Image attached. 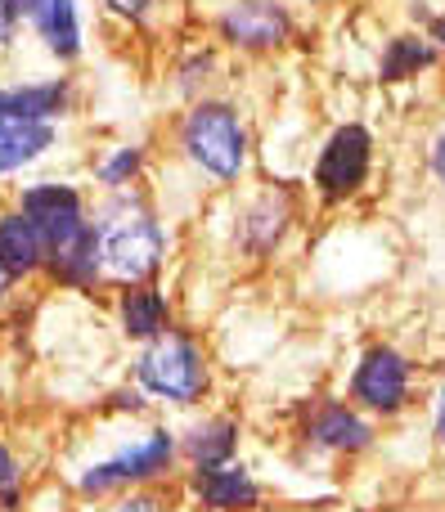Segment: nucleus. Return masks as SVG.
I'll return each instance as SVG.
<instances>
[{"label": "nucleus", "instance_id": "obj_1", "mask_svg": "<svg viewBox=\"0 0 445 512\" xmlns=\"http://www.w3.org/2000/svg\"><path fill=\"white\" fill-rule=\"evenodd\" d=\"M180 153L212 185H239L243 171H248V153H252L248 126H243L239 108L225 104V99H198L180 117Z\"/></svg>", "mask_w": 445, "mask_h": 512}, {"label": "nucleus", "instance_id": "obj_2", "mask_svg": "<svg viewBox=\"0 0 445 512\" xmlns=\"http://www.w3.org/2000/svg\"><path fill=\"white\" fill-rule=\"evenodd\" d=\"M135 382H140L144 396L189 409L207 396L212 369H207V355L194 337L180 333V328H167L162 337L144 342V351L135 355Z\"/></svg>", "mask_w": 445, "mask_h": 512}, {"label": "nucleus", "instance_id": "obj_3", "mask_svg": "<svg viewBox=\"0 0 445 512\" xmlns=\"http://www.w3.org/2000/svg\"><path fill=\"white\" fill-rule=\"evenodd\" d=\"M99 248H104V270L122 283H149L158 265L167 261V234L158 216L135 203H122L113 221L99 225Z\"/></svg>", "mask_w": 445, "mask_h": 512}, {"label": "nucleus", "instance_id": "obj_4", "mask_svg": "<svg viewBox=\"0 0 445 512\" xmlns=\"http://www.w3.org/2000/svg\"><path fill=\"white\" fill-rule=\"evenodd\" d=\"M374 176V131L365 122H342L320 144L311 167V189L320 203H347Z\"/></svg>", "mask_w": 445, "mask_h": 512}, {"label": "nucleus", "instance_id": "obj_5", "mask_svg": "<svg viewBox=\"0 0 445 512\" xmlns=\"http://www.w3.org/2000/svg\"><path fill=\"white\" fill-rule=\"evenodd\" d=\"M347 400L365 414H401L414 400V360L392 342H374L365 355L356 360L347 382Z\"/></svg>", "mask_w": 445, "mask_h": 512}, {"label": "nucleus", "instance_id": "obj_6", "mask_svg": "<svg viewBox=\"0 0 445 512\" xmlns=\"http://www.w3.org/2000/svg\"><path fill=\"white\" fill-rule=\"evenodd\" d=\"M176 454H180L176 432H167V427H153V432H144L140 441L122 445L113 459L86 468V477H81V490H86V495H108V490H122V486H140V481L162 477V472L176 463Z\"/></svg>", "mask_w": 445, "mask_h": 512}, {"label": "nucleus", "instance_id": "obj_7", "mask_svg": "<svg viewBox=\"0 0 445 512\" xmlns=\"http://www.w3.org/2000/svg\"><path fill=\"white\" fill-rule=\"evenodd\" d=\"M216 32L230 50L270 54L293 41V9L288 0H230L216 18Z\"/></svg>", "mask_w": 445, "mask_h": 512}, {"label": "nucleus", "instance_id": "obj_8", "mask_svg": "<svg viewBox=\"0 0 445 512\" xmlns=\"http://www.w3.org/2000/svg\"><path fill=\"white\" fill-rule=\"evenodd\" d=\"M18 212L41 230L45 239V252H63L68 243H77L81 234L90 230L95 221H86V203L72 185H59V180H41V185H27L23 189V203Z\"/></svg>", "mask_w": 445, "mask_h": 512}, {"label": "nucleus", "instance_id": "obj_9", "mask_svg": "<svg viewBox=\"0 0 445 512\" xmlns=\"http://www.w3.org/2000/svg\"><path fill=\"white\" fill-rule=\"evenodd\" d=\"M306 445L329 454H360L374 445V423L365 418V409H356L351 400H324V405L311 409L302 427Z\"/></svg>", "mask_w": 445, "mask_h": 512}, {"label": "nucleus", "instance_id": "obj_10", "mask_svg": "<svg viewBox=\"0 0 445 512\" xmlns=\"http://www.w3.org/2000/svg\"><path fill=\"white\" fill-rule=\"evenodd\" d=\"M288 225H293V194L288 189H261L248 207L239 212V225H234V239L248 256H270L284 243Z\"/></svg>", "mask_w": 445, "mask_h": 512}, {"label": "nucleus", "instance_id": "obj_11", "mask_svg": "<svg viewBox=\"0 0 445 512\" xmlns=\"http://www.w3.org/2000/svg\"><path fill=\"white\" fill-rule=\"evenodd\" d=\"M194 499L212 512H252L261 504V486L243 463H221L194 472Z\"/></svg>", "mask_w": 445, "mask_h": 512}, {"label": "nucleus", "instance_id": "obj_12", "mask_svg": "<svg viewBox=\"0 0 445 512\" xmlns=\"http://www.w3.org/2000/svg\"><path fill=\"white\" fill-rule=\"evenodd\" d=\"M36 41L59 63H72L81 54V9L77 0H27L23 5Z\"/></svg>", "mask_w": 445, "mask_h": 512}, {"label": "nucleus", "instance_id": "obj_13", "mask_svg": "<svg viewBox=\"0 0 445 512\" xmlns=\"http://www.w3.org/2000/svg\"><path fill=\"white\" fill-rule=\"evenodd\" d=\"M68 108V81H14L0 86V122H54Z\"/></svg>", "mask_w": 445, "mask_h": 512}, {"label": "nucleus", "instance_id": "obj_14", "mask_svg": "<svg viewBox=\"0 0 445 512\" xmlns=\"http://www.w3.org/2000/svg\"><path fill=\"white\" fill-rule=\"evenodd\" d=\"M441 59V50L432 45L428 32H396L383 41V54H378V81L383 86H405V81L432 72Z\"/></svg>", "mask_w": 445, "mask_h": 512}, {"label": "nucleus", "instance_id": "obj_15", "mask_svg": "<svg viewBox=\"0 0 445 512\" xmlns=\"http://www.w3.org/2000/svg\"><path fill=\"white\" fill-rule=\"evenodd\" d=\"M117 319H122V333L131 342H153L171 328L167 292L153 283H126V292L117 297Z\"/></svg>", "mask_w": 445, "mask_h": 512}, {"label": "nucleus", "instance_id": "obj_16", "mask_svg": "<svg viewBox=\"0 0 445 512\" xmlns=\"http://www.w3.org/2000/svg\"><path fill=\"white\" fill-rule=\"evenodd\" d=\"M239 436H243V427L234 423V418L216 414V418H203V423L189 427L185 441H180V454L194 463V472L198 468H221V463H234V454H239Z\"/></svg>", "mask_w": 445, "mask_h": 512}, {"label": "nucleus", "instance_id": "obj_17", "mask_svg": "<svg viewBox=\"0 0 445 512\" xmlns=\"http://www.w3.org/2000/svg\"><path fill=\"white\" fill-rule=\"evenodd\" d=\"M50 261L45 252V239L23 212H5L0 216V265L9 270V279H23V274H36Z\"/></svg>", "mask_w": 445, "mask_h": 512}, {"label": "nucleus", "instance_id": "obj_18", "mask_svg": "<svg viewBox=\"0 0 445 512\" xmlns=\"http://www.w3.org/2000/svg\"><path fill=\"white\" fill-rule=\"evenodd\" d=\"M54 140H59L54 122H0V176H14L41 162L54 149Z\"/></svg>", "mask_w": 445, "mask_h": 512}, {"label": "nucleus", "instance_id": "obj_19", "mask_svg": "<svg viewBox=\"0 0 445 512\" xmlns=\"http://www.w3.org/2000/svg\"><path fill=\"white\" fill-rule=\"evenodd\" d=\"M140 167H144V149L117 144V149L95 167V176H99V185H108V189H126L135 176H140Z\"/></svg>", "mask_w": 445, "mask_h": 512}, {"label": "nucleus", "instance_id": "obj_20", "mask_svg": "<svg viewBox=\"0 0 445 512\" xmlns=\"http://www.w3.org/2000/svg\"><path fill=\"white\" fill-rule=\"evenodd\" d=\"M212 72H216V54L212 50H194V59L180 68V86L194 95L198 86H207V81H212Z\"/></svg>", "mask_w": 445, "mask_h": 512}, {"label": "nucleus", "instance_id": "obj_21", "mask_svg": "<svg viewBox=\"0 0 445 512\" xmlns=\"http://www.w3.org/2000/svg\"><path fill=\"white\" fill-rule=\"evenodd\" d=\"M23 5H14V0H0V45H9L18 36V27H23Z\"/></svg>", "mask_w": 445, "mask_h": 512}, {"label": "nucleus", "instance_id": "obj_22", "mask_svg": "<svg viewBox=\"0 0 445 512\" xmlns=\"http://www.w3.org/2000/svg\"><path fill=\"white\" fill-rule=\"evenodd\" d=\"M14 486H18V459L0 445V499L5 504H14Z\"/></svg>", "mask_w": 445, "mask_h": 512}, {"label": "nucleus", "instance_id": "obj_23", "mask_svg": "<svg viewBox=\"0 0 445 512\" xmlns=\"http://www.w3.org/2000/svg\"><path fill=\"white\" fill-rule=\"evenodd\" d=\"M428 167H432V180L445 189V126L437 131V140H432V149H428Z\"/></svg>", "mask_w": 445, "mask_h": 512}, {"label": "nucleus", "instance_id": "obj_24", "mask_svg": "<svg viewBox=\"0 0 445 512\" xmlns=\"http://www.w3.org/2000/svg\"><path fill=\"white\" fill-rule=\"evenodd\" d=\"M104 5L113 9V14H122V18H144L153 0H104Z\"/></svg>", "mask_w": 445, "mask_h": 512}, {"label": "nucleus", "instance_id": "obj_25", "mask_svg": "<svg viewBox=\"0 0 445 512\" xmlns=\"http://www.w3.org/2000/svg\"><path fill=\"white\" fill-rule=\"evenodd\" d=\"M432 436H437V445L445 450V387L437 391V400H432Z\"/></svg>", "mask_w": 445, "mask_h": 512}, {"label": "nucleus", "instance_id": "obj_26", "mask_svg": "<svg viewBox=\"0 0 445 512\" xmlns=\"http://www.w3.org/2000/svg\"><path fill=\"white\" fill-rule=\"evenodd\" d=\"M117 512H158V504L149 495H131L126 504H117Z\"/></svg>", "mask_w": 445, "mask_h": 512}, {"label": "nucleus", "instance_id": "obj_27", "mask_svg": "<svg viewBox=\"0 0 445 512\" xmlns=\"http://www.w3.org/2000/svg\"><path fill=\"white\" fill-rule=\"evenodd\" d=\"M428 36H432V45H437V50L445 54V9L428 23Z\"/></svg>", "mask_w": 445, "mask_h": 512}, {"label": "nucleus", "instance_id": "obj_28", "mask_svg": "<svg viewBox=\"0 0 445 512\" xmlns=\"http://www.w3.org/2000/svg\"><path fill=\"white\" fill-rule=\"evenodd\" d=\"M5 292H9V270L0 265V301H5Z\"/></svg>", "mask_w": 445, "mask_h": 512}]
</instances>
